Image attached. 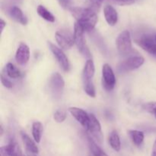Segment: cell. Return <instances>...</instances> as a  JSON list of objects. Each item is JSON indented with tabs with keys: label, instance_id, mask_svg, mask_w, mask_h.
<instances>
[{
	"label": "cell",
	"instance_id": "6da1fadb",
	"mask_svg": "<svg viewBox=\"0 0 156 156\" xmlns=\"http://www.w3.org/2000/svg\"><path fill=\"white\" fill-rule=\"evenodd\" d=\"M72 15L76 19L85 31H91L98 22V15L91 8L72 7L69 9Z\"/></svg>",
	"mask_w": 156,
	"mask_h": 156
},
{
	"label": "cell",
	"instance_id": "7a4b0ae2",
	"mask_svg": "<svg viewBox=\"0 0 156 156\" xmlns=\"http://www.w3.org/2000/svg\"><path fill=\"white\" fill-rule=\"evenodd\" d=\"M116 44L119 53L123 56H127L133 51L131 35L128 30H123L119 34Z\"/></svg>",
	"mask_w": 156,
	"mask_h": 156
},
{
	"label": "cell",
	"instance_id": "3957f363",
	"mask_svg": "<svg viewBox=\"0 0 156 156\" xmlns=\"http://www.w3.org/2000/svg\"><path fill=\"white\" fill-rule=\"evenodd\" d=\"M84 33L85 30L82 28V26L78 22H76L74 26V41L78 50L82 54H83L85 56L89 57L91 56L90 55L89 50L88 49L85 43V37H84Z\"/></svg>",
	"mask_w": 156,
	"mask_h": 156
},
{
	"label": "cell",
	"instance_id": "277c9868",
	"mask_svg": "<svg viewBox=\"0 0 156 156\" xmlns=\"http://www.w3.org/2000/svg\"><path fill=\"white\" fill-rule=\"evenodd\" d=\"M49 86L53 97L56 99L60 98L65 86V82L62 76L58 73H53L50 77Z\"/></svg>",
	"mask_w": 156,
	"mask_h": 156
},
{
	"label": "cell",
	"instance_id": "5b68a950",
	"mask_svg": "<svg viewBox=\"0 0 156 156\" xmlns=\"http://www.w3.org/2000/svg\"><path fill=\"white\" fill-rule=\"evenodd\" d=\"M144 62V58L142 56H131L119 64L118 71L120 73H126L137 69L143 65Z\"/></svg>",
	"mask_w": 156,
	"mask_h": 156
},
{
	"label": "cell",
	"instance_id": "8992f818",
	"mask_svg": "<svg viewBox=\"0 0 156 156\" xmlns=\"http://www.w3.org/2000/svg\"><path fill=\"white\" fill-rule=\"evenodd\" d=\"M55 37L61 49H69L75 44L74 34L67 30H59L56 31Z\"/></svg>",
	"mask_w": 156,
	"mask_h": 156
},
{
	"label": "cell",
	"instance_id": "52a82bcc",
	"mask_svg": "<svg viewBox=\"0 0 156 156\" xmlns=\"http://www.w3.org/2000/svg\"><path fill=\"white\" fill-rule=\"evenodd\" d=\"M102 80L103 87L107 91H111L116 85V77L111 66L105 63L102 67Z\"/></svg>",
	"mask_w": 156,
	"mask_h": 156
},
{
	"label": "cell",
	"instance_id": "ba28073f",
	"mask_svg": "<svg viewBox=\"0 0 156 156\" xmlns=\"http://www.w3.org/2000/svg\"><path fill=\"white\" fill-rule=\"evenodd\" d=\"M48 46L50 50H51V52L53 53V56L56 57V60L59 62L61 68L63 69V71L68 72L70 68L69 62L68 58L66 56V54L64 53V52L62 51V49L56 47L55 44H53V43H51L50 41H48Z\"/></svg>",
	"mask_w": 156,
	"mask_h": 156
},
{
	"label": "cell",
	"instance_id": "9c48e42d",
	"mask_svg": "<svg viewBox=\"0 0 156 156\" xmlns=\"http://www.w3.org/2000/svg\"><path fill=\"white\" fill-rule=\"evenodd\" d=\"M136 43L145 51L156 58V41L149 35H143L135 40Z\"/></svg>",
	"mask_w": 156,
	"mask_h": 156
},
{
	"label": "cell",
	"instance_id": "30bf717a",
	"mask_svg": "<svg viewBox=\"0 0 156 156\" xmlns=\"http://www.w3.org/2000/svg\"><path fill=\"white\" fill-rule=\"evenodd\" d=\"M90 122L88 125V128L87 130L89 132L91 136L97 140L100 143H102L104 139V136L102 134L101 126L100 122L98 121L95 116L93 114H90Z\"/></svg>",
	"mask_w": 156,
	"mask_h": 156
},
{
	"label": "cell",
	"instance_id": "8fae6325",
	"mask_svg": "<svg viewBox=\"0 0 156 156\" xmlns=\"http://www.w3.org/2000/svg\"><path fill=\"white\" fill-rule=\"evenodd\" d=\"M70 114L73 115V117L85 128V129H88V125L90 122V116L87 114L84 110L81 108L73 107L69 109Z\"/></svg>",
	"mask_w": 156,
	"mask_h": 156
},
{
	"label": "cell",
	"instance_id": "7c38bea8",
	"mask_svg": "<svg viewBox=\"0 0 156 156\" xmlns=\"http://www.w3.org/2000/svg\"><path fill=\"white\" fill-rule=\"evenodd\" d=\"M30 59V49L27 44L21 43L17 49L15 60L19 65H25Z\"/></svg>",
	"mask_w": 156,
	"mask_h": 156
},
{
	"label": "cell",
	"instance_id": "4fadbf2b",
	"mask_svg": "<svg viewBox=\"0 0 156 156\" xmlns=\"http://www.w3.org/2000/svg\"><path fill=\"white\" fill-rule=\"evenodd\" d=\"M104 15L109 25L114 26L118 21V15L116 9L111 5H107L104 9Z\"/></svg>",
	"mask_w": 156,
	"mask_h": 156
},
{
	"label": "cell",
	"instance_id": "5bb4252c",
	"mask_svg": "<svg viewBox=\"0 0 156 156\" xmlns=\"http://www.w3.org/2000/svg\"><path fill=\"white\" fill-rule=\"evenodd\" d=\"M21 136L22 139V141L25 146L27 152H31L34 154H37L39 152V149L36 145V142L34 141L27 133L24 132L21 133Z\"/></svg>",
	"mask_w": 156,
	"mask_h": 156
},
{
	"label": "cell",
	"instance_id": "9a60e30c",
	"mask_svg": "<svg viewBox=\"0 0 156 156\" xmlns=\"http://www.w3.org/2000/svg\"><path fill=\"white\" fill-rule=\"evenodd\" d=\"M9 13H10V15L14 20L19 22L22 25H26L27 24V18L24 15V13L21 10V9H19L17 6H12L10 9Z\"/></svg>",
	"mask_w": 156,
	"mask_h": 156
},
{
	"label": "cell",
	"instance_id": "2e32d148",
	"mask_svg": "<svg viewBox=\"0 0 156 156\" xmlns=\"http://www.w3.org/2000/svg\"><path fill=\"white\" fill-rule=\"evenodd\" d=\"M88 143L90 152L93 156H108L98 146L97 143L93 140L91 137L88 136Z\"/></svg>",
	"mask_w": 156,
	"mask_h": 156
},
{
	"label": "cell",
	"instance_id": "e0dca14e",
	"mask_svg": "<svg viewBox=\"0 0 156 156\" xmlns=\"http://www.w3.org/2000/svg\"><path fill=\"white\" fill-rule=\"evenodd\" d=\"M95 72V68H94V64L92 59H88L85 62V67L83 69V74H82V78L83 79H92L93 76Z\"/></svg>",
	"mask_w": 156,
	"mask_h": 156
},
{
	"label": "cell",
	"instance_id": "ac0fdd59",
	"mask_svg": "<svg viewBox=\"0 0 156 156\" xmlns=\"http://www.w3.org/2000/svg\"><path fill=\"white\" fill-rule=\"evenodd\" d=\"M43 131H44V126L42 123L38 121L34 122L32 125V135H33L34 140L37 143H39L41 142Z\"/></svg>",
	"mask_w": 156,
	"mask_h": 156
},
{
	"label": "cell",
	"instance_id": "d6986e66",
	"mask_svg": "<svg viewBox=\"0 0 156 156\" xmlns=\"http://www.w3.org/2000/svg\"><path fill=\"white\" fill-rule=\"evenodd\" d=\"M108 141H109L110 146H111L113 149L116 152H119L121 148V143H120V136H119L118 133L116 130H113L111 133L108 138Z\"/></svg>",
	"mask_w": 156,
	"mask_h": 156
},
{
	"label": "cell",
	"instance_id": "ffe728a7",
	"mask_svg": "<svg viewBox=\"0 0 156 156\" xmlns=\"http://www.w3.org/2000/svg\"><path fill=\"white\" fill-rule=\"evenodd\" d=\"M6 147L9 156H25L22 154L19 145L14 140H12Z\"/></svg>",
	"mask_w": 156,
	"mask_h": 156
},
{
	"label": "cell",
	"instance_id": "44dd1931",
	"mask_svg": "<svg viewBox=\"0 0 156 156\" xmlns=\"http://www.w3.org/2000/svg\"><path fill=\"white\" fill-rule=\"evenodd\" d=\"M129 135L133 143L136 146H140L144 141V133L139 130H129Z\"/></svg>",
	"mask_w": 156,
	"mask_h": 156
},
{
	"label": "cell",
	"instance_id": "7402d4cb",
	"mask_svg": "<svg viewBox=\"0 0 156 156\" xmlns=\"http://www.w3.org/2000/svg\"><path fill=\"white\" fill-rule=\"evenodd\" d=\"M6 73H7L8 76L12 79H19L22 76L21 72L17 68L14 64L9 62L5 66Z\"/></svg>",
	"mask_w": 156,
	"mask_h": 156
},
{
	"label": "cell",
	"instance_id": "603a6c76",
	"mask_svg": "<svg viewBox=\"0 0 156 156\" xmlns=\"http://www.w3.org/2000/svg\"><path fill=\"white\" fill-rule=\"evenodd\" d=\"M37 13L41 18H44V20L47 21H50V22H54L55 21V17L53 16V14L50 12V11L47 10L44 6L43 5H38L37 9Z\"/></svg>",
	"mask_w": 156,
	"mask_h": 156
},
{
	"label": "cell",
	"instance_id": "cb8c5ba5",
	"mask_svg": "<svg viewBox=\"0 0 156 156\" xmlns=\"http://www.w3.org/2000/svg\"><path fill=\"white\" fill-rule=\"evenodd\" d=\"M83 86L85 93H86L88 96H90V97L91 98L95 97V88H94V84H93L91 79H83Z\"/></svg>",
	"mask_w": 156,
	"mask_h": 156
},
{
	"label": "cell",
	"instance_id": "d4e9b609",
	"mask_svg": "<svg viewBox=\"0 0 156 156\" xmlns=\"http://www.w3.org/2000/svg\"><path fill=\"white\" fill-rule=\"evenodd\" d=\"M66 112L63 110H59L56 112H55L54 115H53V118H54L55 121L57 123H62L64 120L66 118Z\"/></svg>",
	"mask_w": 156,
	"mask_h": 156
},
{
	"label": "cell",
	"instance_id": "484cf974",
	"mask_svg": "<svg viewBox=\"0 0 156 156\" xmlns=\"http://www.w3.org/2000/svg\"><path fill=\"white\" fill-rule=\"evenodd\" d=\"M143 108L148 113L153 114L156 118V102H149L145 104Z\"/></svg>",
	"mask_w": 156,
	"mask_h": 156
},
{
	"label": "cell",
	"instance_id": "4316f807",
	"mask_svg": "<svg viewBox=\"0 0 156 156\" xmlns=\"http://www.w3.org/2000/svg\"><path fill=\"white\" fill-rule=\"evenodd\" d=\"M110 2L114 4L118 5H129L134 4L137 0H109Z\"/></svg>",
	"mask_w": 156,
	"mask_h": 156
},
{
	"label": "cell",
	"instance_id": "83f0119b",
	"mask_svg": "<svg viewBox=\"0 0 156 156\" xmlns=\"http://www.w3.org/2000/svg\"><path fill=\"white\" fill-rule=\"evenodd\" d=\"M88 2H89L90 4V8L94 11H97L99 10L104 0H88Z\"/></svg>",
	"mask_w": 156,
	"mask_h": 156
},
{
	"label": "cell",
	"instance_id": "f1b7e54d",
	"mask_svg": "<svg viewBox=\"0 0 156 156\" xmlns=\"http://www.w3.org/2000/svg\"><path fill=\"white\" fill-rule=\"evenodd\" d=\"M58 2L61 7L63 8L64 9H70L72 8V0H58Z\"/></svg>",
	"mask_w": 156,
	"mask_h": 156
},
{
	"label": "cell",
	"instance_id": "f546056e",
	"mask_svg": "<svg viewBox=\"0 0 156 156\" xmlns=\"http://www.w3.org/2000/svg\"><path fill=\"white\" fill-rule=\"evenodd\" d=\"M1 82H2V84L3 85V86L5 87V88H12V86H13V85H12V82H11L9 79H6V78L2 74L1 75Z\"/></svg>",
	"mask_w": 156,
	"mask_h": 156
},
{
	"label": "cell",
	"instance_id": "4dcf8cb0",
	"mask_svg": "<svg viewBox=\"0 0 156 156\" xmlns=\"http://www.w3.org/2000/svg\"><path fill=\"white\" fill-rule=\"evenodd\" d=\"M0 156H9V153L7 151V147L5 146H2L0 149Z\"/></svg>",
	"mask_w": 156,
	"mask_h": 156
},
{
	"label": "cell",
	"instance_id": "1f68e13d",
	"mask_svg": "<svg viewBox=\"0 0 156 156\" xmlns=\"http://www.w3.org/2000/svg\"><path fill=\"white\" fill-rule=\"evenodd\" d=\"M0 25H1V32L2 33V31H3V30H4L5 27L6 26L5 21L3 19L0 20Z\"/></svg>",
	"mask_w": 156,
	"mask_h": 156
},
{
	"label": "cell",
	"instance_id": "d6a6232c",
	"mask_svg": "<svg viewBox=\"0 0 156 156\" xmlns=\"http://www.w3.org/2000/svg\"><path fill=\"white\" fill-rule=\"evenodd\" d=\"M152 156H156V140L154 143L153 147H152Z\"/></svg>",
	"mask_w": 156,
	"mask_h": 156
},
{
	"label": "cell",
	"instance_id": "836d02e7",
	"mask_svg": "<svg viewBox=\"0 0 156 156\" xmlns=\"http://www.w3.org/2000/svg\"><path fill=\"white\" fill-rule=\"evenodd\" d=\"M27 156H37V155L36 154H34V153H31V152H27Z\"/></svg>",
	"mask_w": 156,
	"mask_h": 156
},
{
	"label": "cell",
	"instance_id": "e575fe53",
	"mask_svg": "<svg viewBox=\"0 0 156 156\" xmlns=\"http://www.w3.org/2000/svg\"><path fill=\"white\" fill-rule=\"evenodd\" d=\"M0 129H1V132H0V135L2 136V134H3V127H2V126H0Z\"/></svg>",
	"mask_w": 156,
	"mask_h": 156
},
{
	"label": "cell",
	"instance_id": "d590c367",
	"mask_svg": "<svg viewBox=\"0 0 156 156\" xmlns=\"http://www.w3.org/2000/svg\"><path fill=\"white\" fill-rule=\"evenodd\" d=\"M155 41H156V36H155Z\"/></svg>",
	"mask_w": 156,
	"mask_h": 156
}]
</instances>
